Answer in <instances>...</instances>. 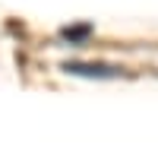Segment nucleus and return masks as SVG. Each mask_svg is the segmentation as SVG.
Returning a JSON list of instances; mask_svg holds the SVG:
<instances>
[{
    "instance_id": "f257e3e1",
    "label": "nucleus",
    "mask_w": 158,
    "mask_h": 155,
    "mask_svg": "<svg viewBox=\"0 0 158 155\" xmlns=\"http://www.w3.org/2000/svg\"><path fill=\"white\" fill-rule=\"evenodd\" d=\"M63 70L73 73V76H117V67H108V63H79V60H70V63H63Z\"/></svg>"
},
{
    "instance_id": "f03ea898",
    "label": "nucleus",
    "mask_w": 158,
    "mask_h": 155,
    "mask_svg": "<svg viewBox=\"0 0 158 155\" xmlns=\"http://www.w3.org/2000/svg\"><path fill=\"white\" fill-rule=\"evenodd\" d=\"M89 32H92V25H89V22H82V25H67V29H63L60 35L67 38V41H82Z\"/></svg>"
}]
</instances>
